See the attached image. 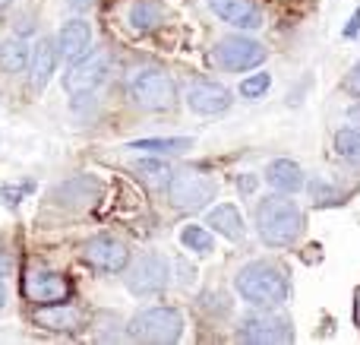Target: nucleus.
<instances>
[{
    "label": "nucleus",
    "instance_id": "nucleus-3",
    "mask_svg": "<svg viewBox=\"0 0 360 345\" xmlns=\"http://www.w3.org/2000/svg\"><path fill=\"white\" fill-rule=\"evenodd\" d=\"M130 339L136 342H177L184 336V317L174 308H149L143 314H136L127 327Z\"/></svg>",
    "mask_w": 360,
    "mask_h": 345
},
{
    "label": "nucleus",
    "instance_id": "nucleus-6",
    "mask_svg": "<svg viewBox=\"0 0 360 345\" xmlns=\"http://www.w3.org/2000/svg\"><path fill=\"white\" fill-rule=\"evenodd\" d=\"M237 339L253 342V345H266V342L275 345V342H291L294 330H291V320H285L278 314H253L240 323Z\"/></svg>",
    "mask_w": 360,
    "mask_h": 345
},
{
    "label": "nucleus",
    "instance_id": "nucleus-16",
    "mask_svg": "<svg viewBox=\"0 0 360 345\" xmlns=\"http://www.w3.org/2000/svg\"><path fill=\"white\" fill-rule=\"evenodd\" d=\"M54 67H57V51H54V44L48 42V38H38V44H35V51H32V86L35 89H44L48 86V80H51V73H54Z\"/></svg>",
    "mask_w": 360,
    "mask_h": 345
},
{
    "label": "nucleus",
    "instance_id": "nucleus-30",
    "mask_svg": "<svg viewBox=\"0 0 360 345\" xmlns=\"http://www.w3.org/2000/svg\"><path fill=\"white\" fill-rule=\"evenodd\" d=\"M354 317H357V327H360V295H357V304H354Z\"/></svg>",
    "mask_w": 360,
    "mask_h": 345
},
{
    "label": "nucleus",
    "instance_id": "nucleus-23",
    "mask_svg": "<svg viewBox=\"0 0 360 345\" xmlns=\"http://www.w3.org/2000/svg\"><path fill=\"white\" fill-rule=\"evenodd\" d=\"M335 149L345 162L360 168V133L357 130H338L335 133Z\"/></svg>",
    "mask_w": 360,
    "mask_h": 345
},
{
    "label": "nucleus",
    "instance_id": "nucleus-15",
    "mask_svg": "<svg viewBox=\"0 0 360 345\" xmlns=\"http://www.w3.org/2000/svg\"><path fill=\"white\" fill-rule=\"evenodd\" d=\"M266 181L272 184L275 190H281V194H294V190L304 187V171H300V165L291 162V158H275L266 168Z\"/></svg>",
    "mask_w": 360,
    "mask_h": 345
},
{
    "label": "nucleus",
    "instance_id": "nucleus-32",
    "mask_svg": "<svg viewBox=\"0 0 360 345\" xmlns=\"http://www.w3.org/2000/svg\"><path fill=\"white\" fill-rule=\"evenodd\" d=\"M6 4H10V0H0V10H4V6H6Z\"/></svg>",
    "mask_w": 360,
    "mask_h": 345
},
{
    "label": "nucleus",
    "instance_id": "nucleus-5",
    "mask_svg": "<svg viewBox=\"0 0 360 345\" xmlns=\"http://www.w3.org/2000/svg\"><path fill=\"white\" fill-rule=\"evenodd\" d=\"M130 95L143 111H171L177 101L174 80L162 70H139L130 82Z\"/></svg>",
    "mask_w": 360,
    "mask_h": 345
},
{
    "label": "nucleus",
    "instance_id": "nucleus-19",
    "mask_svg": "<svg viewBox=\"0 0 360 345\" xmlns=\"http://www.w3.org/2000/svg\"><path fill=\"white\" fill-rule=\"evenodd\" d=\"M127 23H130L133 32H152L165 23V10L158 4H149V0H139V4L130 6L127 13Z\"/></svg>",
    "mask_w": 360,
    "mask_h": 345
},
{
    "label": "nucleus",
    "instance_id": "nucleus-21",
    "mask_svg": "<svg viewBox=\"0 0 360 345\" xmlns=\"http://www.w3.org/2000/svg\"><path fill=\"white\" fill-rule=\"evenodd\" d=\"M133 171H136L146 184H152V187H168L171 175H174V171L165 162H158V158H139V162L133 165Z\"/></svg>",
    "mask_w": 360,
    "mask_h": 345
},
{
    "label": "nucleus",
    "instance_id": "nucleus-12",
    "mask_svg": "<svg viewBox=\"0 0 360 345\" xmlns=\"http://www.w3.org/2000/svg\"><path fill=\"white\" fill-rule=\"evenodd\" d=\"M186 101H190V108L196 114H221L231 105V92L224 86H218V82H196L186 92Z\"/></svg>",
    "mask_w": 360,
    "mask_h": 345
},
{
    "label": "nucleus",
    "instance_id": "nucleus-10",
    "mask_svg": "<svg viewBox=\"0 0 360 345\" xmlns=\"http://www.w3.org/2000/svg\"><path fill=\"white\" fill-rule=\"evenodd\" d=\"M218 61H221V67L240 70L243 73V70H253L266 61V48H262L259 42H253V38L231 35L218 44Z\"/></svg>",
    "mask_w": 360,
    "mask_h": 345
},
{
    "label": "nucleus",
    "instance_id": "nucleus-1",
    "mask_svg": "<svg viewBox=\"0 0 360 345\" xmlns=\"http://www.w3.org/2000/svg\"><path fill=\"white\" fill-rule=\"evenodd\" d=\"M237 291H240L243 301L256 304V308H278L288 301L291 295V282H288V272L278 263H266V260H256L247 263L237 272Z\"/></svg>",
    "mask_w": 360,
    "mask_h": 345
},
{
    "label": "nucleus",
    "instance_id": "nucleus-14",
    "mask_svg": "<svg viewBox=\"0 0 360 345\" xmlns=\"http://www.w3.org/2000/svg\"><path fill=\"white\" fill-rule=\"evenodd\" d=\"M209 6L215 16H221L224 23L237 25V29H259L262 25V13L250 0H209Z\"/></svg>",
    "mask_w": 360,
    "mask_h": 345
},
{
    "label": "nucleus",
    "instance_id": "nucleus-24",
    "mask_svg": "<svg viewBox=\"0 0 360 345\" xmlns=\"http://www.w3.org/2000/svg\"><path fill=\"white\" fill-rule=\"evenodd\" d=\"M180 241H184V247H190V251H196V253H209L212 251V234L205 232V228H199V225H186L184 228V234H180Z\"/></svg>",
    "mask_w": 360,
    "mask_h": 345
},
{
    "label": "nucleus",
    "instance_id": "nucleus-2",
    "mask_svg": "<svg viewBox=\"0 0 360 345\" xmlns=\"http://www.w3.org/2000/svg\"><path fill=\"white\" fill-rule=\"evenodd\" d=\"M256 228L259 238L272 247H288L304 232V213L288 196H266L256 206Z\"/></svg>",
    "mask_w": 360,
    "mask_h": 345
},
{
    "label": "nucleus",
    "instance_id": "nucleus-29",
    "mask_svg": "<svg viewBox=\"0 0 360 345\" xmlns=\"http://www.w3.org/2000/svg\"><path fill=\"white\" fill-rule=\"evenodd\" d=\"M351 120H354V124H360V105L351 108Z\"/></svg>",
    "mask_w": 360,
    "mask_h": 345
},
{
    "label": "nucleus",
    "instance_id": "nucleus-20",
    "mask_svg": "<svg viewBox=\"0 0 360 345\" xmlns=\"http://www.w3.org/2000/svg\"><path fill=\"white\" fill-rule=\"evenodd\" d=\"M29 44L19 42V38H10V42L0 44V70L4 73H22L29 67Z\"/></svg>",
    "mask_w": 360,
    "mask_h": 345
},
{
    "label": "nucleus",
    "instance_id": "nucleus-17",
    "mask_svg": "<svg viewBox=\"0 0 360 345\" xmlns=\"http://www.w3.org/2000/svg\"><path fill=\"white\" fill-rule=\"evenodd\" d=\"M35 320L44 330H79L82 314L76 308H70L67 301H60V304H44V310H38Z\"/></svg>",
    "mask_w": 360,
    "mask_h": 345
},
{
    "label": "nucleus",
    "instance_id": "nucleus-18",
    "mask_svg": "<svg viewBox=\"0 0 360 345\" xmlns=\"http://www.w3.org/2000/svg\"><path fill=\"white\" fill-rule=\"evenodd\" d=\"M209 225L215 228L218 234L231 238V241L243 238V219H240V209L231 206V203H221V206L212 209V213H209Z\"/></svg>",
    "mask_w": 360,
    "mask_h": 345
},
{
    "label": "nucleus",
    "instance_id": "nucleus-31",
    "mask_svg": "<svg viewBox=\"0 0 360 345\" xmlns=\"http://www.w3.org/2000/svg\"><path fill=\"white\" fill-rule=\"evenodd\" d=\"M70 4H73V6H89L92 0H70Z\"/></svg>",
    "mask_w": 360,
    "mask_h": 345
},
{
    "label": "nucleus",
    "instance_id": "nucleus-7",
    "mask_svg": "<svg viewBox=\"0 0 360 345\" xmlns=\"http://www.w3.org/2000/svg\"><path fill=\"white\" fill-rule=\"evenodd\" d=\"M22 295L35 304H60L70 298V279L51 270H29L22 276Z\"/></svg>",
    "mask_w": 360,
    "mask_h": 345
},
{
    "label": "nucleus",
    "instance_id": "nucleus-22",
    "mask_svg": "<svg viewBox=\"0 0 360 345\" xmlns=\"http://www.w3.org/2000/svg\"><path fill=\"white\" fill-rule=\"evenodd\" d=\"M133 149H149L155 156H177V152L190 149V139L186 137H165V139H136Z\"/></svg>",
    "mask_w": 360,
    "mask_h": 345
},
{
    "label": "nucleus",
    "instance_id": "nucleus-26",
    "mask_svg": "<svg viewBox=\"0 0 360 345\" xmlns=\"http://www.w3.org/2000/svg\"><path fill=\"white\" fill-rule=\"evenodd\" d=\"M310 194L316 203H335V190H329L323 181H313L310 184Z\"/></svg>",
    "mask_w": 360,
    "mask_h": 345
},
{
    "label": "nucleus",
    "instance_id": "nucleus-9",
    "mask_svg": "<svg viewBox=\"0 0 360 345\" xmlns=\"http://www.w3.org/2000/svg\"><path fill=\"white\" fill-rule=\"evenodd\" d=\"M82 260L101 272H120L127 263H130V251H127L124 241L105 238V234H101V238H92L82 244Z\"/></svg>",
    "mask_w": 360,
    "mask_h": 345
},
{
    "label": "nucleus",
    "instance_id": "nucleus-11",
    "mask_svg": "<svg viewBox=\"0 0 360 345\" xmlns=\"http://www.w3.org/2000/svg\"><path fill=\"white\" fill-rule=\"evenodd\" d=\"M108 76V54H92L86 57V61H76L73 70H70L67 76H63V89H67L70 95H82V92H92V89H98L101 82H105Z\"/></svg>",
    "mask_w": 360,
    "mask_h": 345
},
{
    "label": "nucleus",
    "instance_id": "nucleus-8",
    "mask_svg": "<svg viewBox=\"0 0 360 345\" xmlns=\"http://www.w3.org/2000/svg\"><path fill=\"white\" fill-rule=\"evenodd\" d=\"M133 295H158V291L168 285V260L162 253H146L136 263L130 266V276H127Z\"/></svg>",
    "mask_w": 360,
    "mask_h": 345
},
{
    "label": "nucleus",
    "instance_id": "nucleus-28",
    "mask_svg": "<svg viewBox=\"0 0 360 345\" xmlns=\"http://www.w3.org/2000/svg\"><path fill=\"white\" fill-rule=\"evenodd\" d=\"M357 25H360V10L354 13V19H351V25H348V32H345V35H354V32H357Z\"/></svg>",
    "mask_w": 360,
    "mask_h": 345
},
{
    "label": "nucleus",
    "instance_id": "nucleus-13",
    "mask_svg": "<svg viewBox=\"0 0 360 345\" xmlns=\"http://www.w3.org/2000/svg\"><path fill=\"white\" fill-rule=\"evenodd\" d=\"M89 48H92V29L82 19L67 23L57 35V51H60L63 61H79V57L89 54Z\"/></svg>",
    "mask_w": 360,
    "mask_h": 345
},
{
    "label": "nucleus",
    "instance_id": "nucleus-25",
    "mask_svg": "<svg viewBox=\"0 0 360 345\" xmlns=\"http://www.w3.org/2000/svg\"><path fill=\"white\" fill-rule=\"evenodd\" d=\"M269 86H272V76H269V73H256V76H250V80L240 82V95H243V99H256V95H262Z\"/></svg>",
    "mask_w": 360,
    "mask_h": 345
},
{
    "label": "nucleus",
    "instance_id": "nucleus-4",
    "mask_svg": "<svg viewBox=\"0 0 360 345\" xmlns=\"http://www.w3.org/2000/svg\"><path fill=\"white\" fill-rule=\"evenodd\" d=\"M212 196H215V181L196 168L174 171L168 181V200L174 209H180V213H196V209H202Z\"/></svg>",
    "mask_w": 360,
    "mask_h": 345
},
{
    "label": "nucleus",
    "instance_id": "nucleus-27",
    "mask_svg": "<svg viewBox=\"0 0 360 345\" xmlns=\"http://www.w3.org/2000/svg\"><path fill=\"white\" fill-rule=\"evenodd\" d=\"M345 89H348V92H354V95H360V63L348 73V80H345Z\"/></svg>",
    "mask_w": 360,
    "mask_h": 345
}]
</instances>
